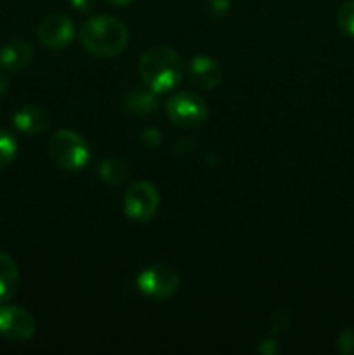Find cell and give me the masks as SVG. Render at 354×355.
Listing matches in <instances>:
<instances>
[{"instance_id":"obj_1","label":"cell","mask_w":354,"mask_h":355,"mask_svg":"<svg viewBox=\"0 0 354 355\" xmlns=\"http://www.w3.org/2000/svg\"><path fill=\"white\" fill-rule=\"evenodd\" d=\"M80 42L90 55L111 59L120 55L128 44V30L113 16H92L80 28Z\"/></svg>"},{"instance_id":"obj_2","label":"cell","mask_w":354,"mask_h":355,"mask_svg":"<svg viewBox=\"0 0 354 355\" xmlns=\"http://www.w3.org/2000/svg\"><path fill=\"white\" fill-rule=\"evenodd\" d=\"M139 71L144 85L156 94L170 92L183 80V59L167 45H153L139 59Z\"/></svg>"},{"instance_id":"obj_3","label":"cell","mask_w":354,"mask_h":355,"mask_svg":"<svg viewBox=\"0 0 354 355\" xmlns=\"http://www.w3.org/2000/svg\"><path fill=\"white\" fill-rule=\"evenodd\" d=\"M51 158L59 168L66 172H78L85 168L90 159V149L85 139L75 130L59 128L49 141Z\"/></svg>"},{"instance_id":"obj_4","label":"cell","mask_w":354,"mask_h":355,"mask_svg":"<svg viewBox=\"0 0 354 355\" xmlns=\"http://www.w3.org/2000/svg\"><path fill=\"white\" fill-rule=\"evenodd\" d=\"M165 111L169 120L183 128L200 127L208 116V107L203 97L189 90L172 94L167 101Z\"/></svg>"},{"instance_id":"obj_5","label":"cell","mask_w":354,"mask_h":355,"mask_svg":"<svg viewBox=\"0 0 354 355\" xmlns=\"http://www.w3.org/2000/svg\"><path fill=\"white\" fill-rule=\"evenodd\" d=\"M139 291L151 300H169L179 291L180 277L165 263H153L139 272L135 279Z\"/></svg>"},{"instance_id":"obj_6","label":"cell","mask_w":354,"mask_h":355,"mask_svg":"<svg viewBox=\"0 0 354 355\" xmlns=\"http://www.w3.org/2000/svg\"><path fill=\"white\" fill-rule=\"evenodd\" d=\"M158 189L148 180H139V182L130 184L124 193V211L130 220H151L158 210Z\"/></svg>"},{"instance_id":"obj_7","label":"cell","mask_w":354,"mask_h":355,"mask_svg":"<svg viewBox=\"0 0 354 355\" xmlns=\"http://www.w3.org/2000/svg\"><path fill=\"white\" fill-rule=\"evenodd\" d=\"M38 40L51 51H61L68 47L75 38V24L71 17L62 12H54L45 16L37 28Z\"/></svg>"},{"instance_id":"obj_8","label":"cell","mask_w":354,"mask_h":355,"mask_svg":"<svg viewBox=\"0 0 354 355\" xmlns=\"http://www.w3.org/2000/svg\"><path fill=\"white\" fill-rule=\"evenodd\" d=\"M35 319L19 305L0 307V335L10 342H28L35 335Z\"/></svg>"},{"instance_id":"obj_9","label":"cell","mask_w":354,"mask_h":355,"mask_svg":"<svg viewBox=\"0 0 354 355\" xmlns=\"http://www.w3.org/2000/svg\"><path fill=\"white\" fill-rule=\"evenodd\" d=\"M189 75L193 82L196 83L200 89L212 90L221 83V66L214 58L205 54H198L191 59L189 64Z\"/></svg>"},{"instance_id":"obj_10","label":"cell","mask_w":354,"mask_h":355,"mask_svg":"<svg viewBox=\"0 0 354 355\" xmlns=\"http://www.w3.org/2000/svg\"><path fill=\"white\" fill-rule=\"evenodd\" d=\"M49 121L51 118H49L47 111L35 104H26V106L19 107L12 116L14 127L26 135L42 134L49 127Z\"/></svg>"},{"instance_id":"obj_11","label":"cell","mask_w":354,"mask_h":355,"mask_svg":"<svg viewBox=\"0 0 354 355\" xmlns=\"http://www.w3.org/2000/svg\"><path fill=\"white\" fill-rule=\"evenodd\" d=\"M33 58V49L23 38H14L0 49V66L9 71L26 68Z\"/></svg>"},{"instance_id":"obj_12","label":"cell","mask_w":354,"mask_h":355,"mask_svg":"<svg viewBox=\"0 0 354 355\" xmlns=\"http://www.w3.org/2000/svg\"><path fill=\"white\" fill-rule=\"evenodd\" d=\"M158 94L149 87H130L121 96V106L134 114H148L158 107Z\"/></svg>"},{"instance_id":"obj_13","label":"cell","mask_w":354,"mask_h":355,"mask_svg":"<svg viewBox=\"0 0 354 355\" xmlns=\"http://www.w3.org/2000/svg\"><path fill=\"white\" fill-rule=\"evenodd\" d=\"M19 288V269L12 257L0 252V302H7L17 293Z\"/></svg>"},{"instance_id":"obj_14","label":"cell","mask_w":354,"mask_h":355,"mask_svg":"<svg viewBox=\"0 0 354 355\" xmlns=\"http://www.w3.org/2000/svg\"><path fill=\"white\" fill-rule=\"evenodd\" d=\"M99 179L108 186L118 187L127 182L128 179V166L118 158H106L97 166Z\"/></svg>"},{"instance_id":"obj_15","label":"cell","mask_w":354,"mask_h":355,"mask_svg":"<svg viewBox=\"0 0 354 355\" xmlns=\"http://www.w3.org/2000/svg\"><path fill=\"white\" fill-rule=\"evenodd\" d=\"M17 155V142L9 132L0 130V170L9 166Z\"/></svg>"},{"instance_id":"obj_16","label":"cell","mask_w":354,"mask_h":355,"mask_svg":"<svg viewBox=\"0 0 354 355\" xmlns=\"http://www.w3.org/2000/svg\"><path fill=\"white\" fill-rule=\"evenodd\" d=\"M337 23L344 35L354 38V0H347L337 12Z\"/></svg>"},{"instance_id":"obj_17","label":"cell","mask_w":354,"mask_h":355,"mask_svg":"<svg viewBox=\"0 0 354 355\" xmlns=\"http://www.w3.org/2000/svg\"><path fill=\"white\" fill-rule=\"evenodd\" d=\"M335 349L337 352L342 355H354V329L349 328L340 333V336L337 338Z\"/></svg>"},{"instance_id":"obj_18","label":"cell","mask_w":354,"mask_h":355,"mask_svg":"<svg viewBox=\"0 0 354 355\" xmlns=\"http://www.w3.org/2000/svg\"><path fill=\"white\" fill-rule=\"evenodd\" d=\"M205 6H207V10L212 17L221 19L231 9V0H205Z\"/></svg>"},{"instance_id":"obj_19","label":"cell","mask_w":354,"mask_h":355,"mask_svg":"<svg viewBox=\"0 0 354 355\" xmlns=\"http://www.w3.org/2000/svg\"><path fill=\"white\" fill-rule=\"evenodd\" d=\"M288 322H290V312L285 311L280 314H274L273 322H271V333H280L285 328H288Z\"/></svg>"},{"instance_id":"obj_20","label":"cell","mask_w":354,"mask_h":355,"mask_svg":"<svg viewBox=\"0 0 354 355\" xmlns=\"http://www.w3.org/2000/svg\"><path fill=\"white\" fill-rule=\"evenodd\" d=\"M141 137L144 139L146 144H149L151 148H153V146L158 144L160 141H162V137H160V134L155 130V128H146V130H142Z\"/></svg>"},{"instance_id":"obj_21","label":"cell","mask_w":354,"mask_h":355,"mask_svg":"<svg viewBox=\"0 0 354 355\" xmlns=\"http://www.w3.org/2000/svg\"><path fill=\"white\" fill-rule=\"evenodd\" d=\"M73 9L80 10V12H89L94 6H96V0H69Z\"/></svg>"},{"instance_id":"obj_22","label":"cell","mask_w":354,"mask_h":355,"mask_svg":"<svg viewBox=\"0 0 354 355\" xmlns=\"http://www.w3.org/2000/svg\"><path fill=\"white\" fill-rule=\"evenodd\" d=\"M7 89H9V80H7V76L0 75V99L6 96Z\"/></svg>"},{"instance_id":"obj_23","label":"cell","mask_w":354,"mask_h":355,"mask_svg":"<svg viewBox=\"0 0 354 355\" xmlns=\"http://www.w3.org/2000/svg\"><path fill=\"white\" fill-rule=\"evenodd\" d=\"M108 2L113 3V6H128L132 0H108Z\"/></svg>"}]
</instances>
